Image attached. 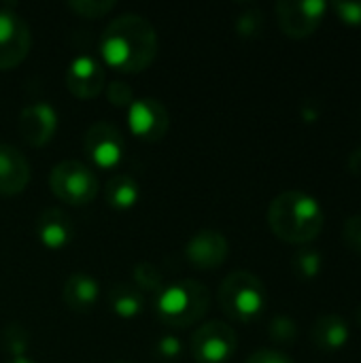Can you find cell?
Wrapping results in <instances>:
<instances>
[{"label":"cell","instance_id":"cell-1","mask_svg":"<svg viewBox=\"0 0 361 363\" xmlns=\"http://www.w3.org/2000/svg\"><path fill=\"white\" fill-rule=\"evenodd\" d=\"M160 40L153 23L138 13H123L111 19L100 38V53L106 66L119 72H143L157 57Z\"/></svg>","mask_w":361,"mask_h":363},{"label":"cell","instance_id":"cell-2","mask_svg":"<svg viewBox=\"0 0 361 363\" xmlns=\"http://www.w3.org/2000/svg\"><path fill=\"white\" fill-rule=\"evenodd\" d=\"M326 215L319 200L302 189L279 194L268 206L272 234L287 245H309L323 232Z\"/></svg>","mask_w":361,"mask_h":363},{"label":"cell","instance_id":"cell-3","mask_svg":"<svg viewBox=\"0 0 361 363\" xmlns=\"http://www.w3.org/2000/svg\"><path fill=\"white\" fill-rule=\"evenodd\" d=\"M209 306V287L194 279L164 285V289L155 296V317L170 328H189L202 321Z\"/></svg>","mask_w":361,"mask_h":363},{"label":"cell","instance_id":"cell-4","mask_svg":"<svg viewBox=\"0 0 361 363\" xmlns=\"http://www.w3.org/2000/svg\"><path fill=\"white\" fill-rule=\"evenodd\" d=\"M219 306L236 323L257 321L268 302L264 283L249 270H236L228 274L219 285Z\"/></svg>","mask_w":361,"mask_h":363},{"label":"cell","instance_id":"cell-5","mask_svg":"<svg viewBox=\"0 0 361 363\" xmlns=\"http://www.w3.org/2000/svg\"><path fill=\"white\" fill-rule=\"evenodd\" d=\"M49 187L57 200L70 206H87L100 191L94 170L77 160H64L55 164L49 172Z\"/></svg>","mask_w":361,"mask_h":363},{"label":"cell","instance_id":"cell-6","mask_svg":"<svg viewBox=\"0 0 361 363\" xmlns=\"http://www.w3.org/2000/svg\"><path fill=\"white\" fill-rule=\"evenodd\" d=\"M330 4L323 0H281L274 6L279 28L289 38L313 36L328 15Z\"/></svg>","mask_w":361,"mask_h":363},{"label":"cell","instance_id":"cell-7","mask_svg":"<svg viewBox=\"0 0 361 363\" xmlns=\"http://www.w3.org/2000/svg\"><path fill=\"white\" fill-rule=\"evenodd\" d=\"M189 349L198 363H228L238 349V336L228 323L209 321L194 332Z\"/></svg>","mask_w":361,"mask_h":363},{"label":"cell","instance_id":"cell-8","mask_svg":"<svg viewBox=\"0 0 361 363\" xmlns=\"http://www.w3.org/2000/svg\"><path fill=\"white\" fill-rule=\"evenodd\" d=\"M123 134L106 121H96L83 136V151L89 162L102 170L117 168L123 160Z\"/></svg>","mask_w":361,"mask_h":363},{"label":"cell","instance_id":"cell-9","mask_svg":"<svg viewBox=\"0 0 361 363\" xmlns=\"http://www.w3.org/2000/svg\"><path fill=\"white\" fill-rule=\"evenodd\" d=\"M130 132L147 143H157L170 130V113L155 98H138L128 111Z\"/></svg>","mask_w":361,"mask_h":363},{"label":"cell","instance_id":"cell-10","mask_svg":"<svg viewBox=\"0 0 361 363\" xmlns=\"http://www.w3.org/2000/svg\"><path fill=\"white\" fill-rule=\"evenodd\" d=\"M32 47V34L23 17L0 9V70L19 66Z\"/></svg>","mask_w":361,"mask_h":363},{"label":"cell","instance_id":"cell-11","mask_svg":"<svg viewBox=\"0 0 361 363\" xmlns=\"http://www.w3.org/2000/svg\"><path fill=\"white\" fill-rule=\"evenodd\" d=\"M228 255V238L217 230H200L185 245V257L198 270H215L226 264Z\"/></svg>","mask_w":361,"mask_h":363},{"label":"cell","instance_id":"cell-12","mask_svg":"<svg viewBox=\"0 0 361 363\" xmlns=\"http://www.w3.org/2000/svg\"><path fill=\"white\" fill-rule=\"evenodd\" d=\"M17 128H19V136L30 147H43L53 138L57 130V113L47 102L28 104L19 113Z\"/></svg>","mask_w":361,"mask_h":363},{"label":"cell","instance_id":"cell-13","mask_svg":"<svg viewBox=\"0 0 361 363\" xmlns=\"http://www.w3.org/2000/svg\"><path fill=\"white\" fill-rule=\"evenodd\" d=\"M106 85V72L91 55H77L66 68V87L81 100L96 98Z\"/></svg>","mask_w":361,"mask_h":363},{"label":"cell","instance_id":"cell-14","mask_svg":"<svg viewBox=\"0 0 361 363\" xmlns=\"http://www.w3.org/2000/svg\"><path fill=\"white\" fill-rule=\"evenodd\" d=\"M30 183V164L13 145H0V196H17Z\"/></svg>","mask_w":361,"mask_h":363},{"label":"cell","instance_id":"cell-15","mask_svg":"<svg viewBox=\"0 0 361 363\" xmlns=\"http://www.w3.org/2000/svg\"><path fill=\"white\" fill-rule=\"evenodd\" d=\"M72 221L60 208H45L36 219V236L47 249H64L72 240Z\"/></svg>","mask_w":361,"mask_h":363},{"label":"cell","instance_id":"cell-16","mask_svg":"<svg viewBox=\"0 0 361 363\" xmlns=\"http://www.w3.org/2000/svg\"><path fill=\"white\" fill-rule=\"evenodd\" d=\"M62 298L64 304L72 311V313H89L94 311V306L100 300V287L96 283L94 277L85 274V272H74L64 281V289H62Z\"/></svg>","mask_w":361,"mask_h":363},{"label":"cell","instance_id":"cell-17","mask_svg":"<svg viewBox=\"0 0 361 363\" xmlns=\"http://www.w3.org/2000/svg\"><path fill=\"white\" fill-rule=\"evenodd\" d=\"M351 336L349 323L340 315H323L313 323L311 340L323 353H338L347 347Z\"/></svg>","mask_w":361,"mask_h":363},{"label":"cell","instance_id":"cell-18","mask_svg":"<svg viewBox=\"0 0 361 363\" xmlns=\"http://www.w3.org/2000/svg\"><path fill=\"white\" fill-rule=\"evenodd\" d=\"M104 198L106 204L115 211H128L132 206H136V202L140 200V187L138 183L128 177V174H117L113 177L106 187H104Z\"/></svg>","mask_w":361,"mask_h":363},{"label":"cell","instance_id":"cell-19","mask_svg":"<svg viewBox=\"0 0 361 363\" xmlns=\"http://www.w3.org/2000/svg\"><path fill=\"white\" fill-rule=\"evenodd\" d=\"M109 306L121 319H134L145 308V298L134 285H115L109 289Z\"/></svg>","mask_w":361,"mask_h":363},{"label":"cell","instance_id":"cell-20","mask_svg":"<svg viewBox=\"0 0 361 363\" xmlns=\"http://www.w3.org/2000/svg\"><path fill=\"white\" fill-rule=\"evenodd\" d=\"M291 268L298 279L313 281L323 272V255L315 249H300L291 257Z\"/></svg>","mask_w":361,"mask_h":363},{"label":"cell","instance_id":"cell-21","mask_svg":"<svg viewBox=\"0 0 361 363\" xmlns=\"http://www.w3.org/2000/svg\"><path fill=\"white\" fill-rule=\"evenodd\" d=\"M0 340H2L4 351L11 355V359L26 357V351L30 347V334H28V330L21 323H17V321L6 323L2 334H0Z\"/></svg>","mask_w":361,"mask_h":363},{"label":"cell","instance_id":"cell-22","mask_svg":"<svg viewBox=\"0 0 361 363\" xmlns=\"http://www.w3.org/2000/svg\"><path fill=\"white\" fill-rule=\"evenodd\" d=\"M132 281H134V287L143 294V291H151V294H160L164 289V277L162 272L149 264V262H140L138 266H134V272H132Z\"/></svg>","mask_w":361,"mask_h":363},{"label":"cell","instance_id":"cell-23","mask_svg":"<svg viewBox=\"0 0 361 363\" xmlns=\"http://www.w3.org/2000/svg\"><path fill=\"white\" fill-rule=\"evenodd\" d=\"M268 336L274 345H283L289 347L296 342L298 338V325L291 317L287 315H277L274 319H270L268 323Z\"/></svg>","mask_w":361,"mask_h":363},{"label":"cell","instance_id":"cell-24","mask_svg":"<svg viewBox=\"0 0 361 363\" xmlns=\"http://www.w3.org/2000/svg\"><path fill=\"white\" fill-rule=\"evenodd\" d=\"M66 6L83 19H100V17H106L117 6V2L115 0H70Z\"/></svg>","mask_w":361,"mask_h":363},{"label":"cell","instance_id":"cell-25","mask_svg":"<svg viewBox=\"0 0 361 363\" xmlns=\"http://www.w3.org/2000/svg\"><path fill=\"white\" fill-rule=\"evenodd\" d=\"M262 30H264V15L257 9L247 11L236 19V32L243 38H255L262 34Z\"/></svg>","mask_w":361,"mask_h":363},{"label":"cell","instance_id":"cell-26","mask_svg":"<svg viewBox=\"0 0 361 363\" xmlns=\"http://www.w3.org/2000/svg\"><path fill=\"white\" fill-rule=\"evenodd\" d=\"M343 240L347 249H351L355 255H361V215H353L345 221Z\"/></svg>","mask_w":361,"mask_h":363},{"label":"cell","instance_id":"cell-27","mask_svg":"<svg viewBox=\"0 0 361 363\" xmlns=\"http://www.w3.org/2000/svg\"><path fill=\"white\" fill-rule=\"evenodd\" d=\"M332 11L345 26H351V28L361 26V2H334Z\"/></svg>","mask_w":361,"mask_h":363},{"label":"cell","instance_id":"cell-28","mask_svg":"<svg viewBox=\"0 0 361 363\" xmlns=\"http://www.w3.org/2000/svg\"><path fill=\"white\" fill-rule=\"evenodd\" d=\"M106 98L113 106H130L134 100V91L128 83L123 81H113L109 87H106Z\"/></svg>","mask_w":361,"mask_h":363},{"label":"cell","instance_id":"cell-29","mask_svg":"<svg viewBox=\"0 0 361 363\" xmlns=\"http://www.w3.org/2000/svg\"><path fill=\"white\" fill-rule=\"evenodd\" d=\"M155 351L164 362H177L183 353V345L177 336H162L155 345Z\"/></svg>","mask_w":361,"mask_h":363},{"label":"cell","instance_id":"cell-30","mask_svg":"<svg viewBox=\"0 0 361 363\" xmlns=\"http://www.w3.org/2000/svg\"><path fill=\"white\" fill-rule=\"evenodd\" d=\"M245 363H294V359L281 351H274V349H262V351H255L249 359Z\"/></svg>","mask_w":361,"mask_h":363},{"label":"cell","instance_id":"cell-31","mask_svg":"<svg viewBox=\"0 0 361 363\" xmlns=\"http://www.w3.org/2000/svg\"><path fill=\"white\" fill-rule=\"evenodd\" d=\"M302 115L306 117V121H315V119L319 117V111H309V108H304Z\"/></svg>","mask_w":361,"mask_h":363},{"label":"cell","instance_id":"cell-32","mask_svg":"<svg viewBox=\"0 0 361 363\" xmlns=\"http://www.w3.org/2000/svg\"><path fill=\"white\" fill-rule=\"evenodd\" d=\"M6 363H34L32 359H28V357H15V359H9Z\"/></svg>","mask_w":361,"mask_h":363},{"label":"cell","instance_id":"cell-33","mask_svg":"<svg viewBox=\"0 0 361 363\" xmlns=\"http://www.w3.org/2000/svg\"><path fill=\"white\" fill-rule=\"evenodd\" d=\"M355 319H357V325L361 328V304H360V308H357V317H355Z\"/></svg>","mask_w":361,"mask_h":363},{"label":"cell","instance_id":"cell-34","mask_svg":"<svg viewBox=\"0 0 361 363\" xmlns=\"http://www.w3.org/2000/svg\"><path fill=\"white\" fill-rule=\"evenodd\" d=\"M117 363H126V362H117Z\"/></svg>","mask_w":361,"mask_h":363}]
</instances>
